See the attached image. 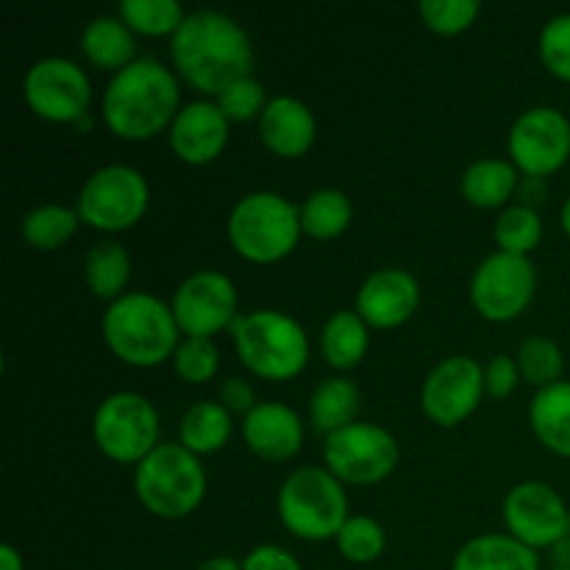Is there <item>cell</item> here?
Returning <instances> with one entry per match:
<instances>
[{
	"label": "cell",
	"mask_w": 570,
	"mask_h": 570,
	"mask_svg": "<svg viewBox=\"0 0 570 570\" xmlns=\"http://www.w3.org/2000/svg\"><path fill=\"white\" fill-rule=\"evenodd\" d=\"M173 67L189 87L220 95L237 78L250 76L254 45L248 31L232 14L195 9L170 37Z\"/></svg>",
	"instance_id": "cell-1"
},
{
	"label": "cell",
	"mask_w": 570,
	"mask_h": 570,
	"mask_svg": "<svg viewBox=\"0 0 570 570\" xmlns=\"http://www.w3.org/2000/svg\"><path fill=\"white\" fill-rule=\"evenodd\" d=\"M181 111L178 72L154 56H139L106 83L100 117L115 137L142 142L173 126Z\"/></svg>",
	"instance_id": "cell-2"
},
{
	"label": "cell",
	"mask_w": 570,
	"mask_h": 570,
	"mask_svg": "<svg viewBox=\"0 0 570 570\" xmlns=\"http://www.w3.org/2000/svg\"><path fill=\"white\" fill-rule=\"evenodd\" d=\"M178 323L173 306L154 293L134 289L111 301L100 317V334L111 354L134 367H156L173 360L178 348Z\"/></svg>",
	"instance_id": "cell-3"
},
{
	"label": "cell",
	"mask_w": 570,
	"mask_h": 570,
	"mask_svg": "<svg viewBox=\"0 0 570 570\" xmlns=\"http://www.w3.org/2000/svg\"><path fill=\"white\" fill-rule=\"evenodd\" d=\"M228 332L239 362L267 382H289L309 362V334L282 309L239 312Z\"/></svg>",
	"instance_id": "cell-4"
},
{
	"label": "cell",
	"mask_w": 570,
	"mask_h": 570,
	"mask_svg": "<svg viewBox=\"0 0 570 570\" xmlns=\"http://www.w3.org/2000/svg\"><path fill=\"white\" fill-rule=\"evenodd\" d=\"M226 232L243 259L271 265L293 254L304 228L301 209L293 200L273 189H254L232 206Z\"/></svg>",
	"instance_id": "cell-5"
},
{
	"label": "cell",
	"mask_w": 570,
	"mask_h": 570,
	"mask_svg": "<svg viewBox=\"0 0 570 570\" xmlns=\"http://www.w3.org/2000/svg\"><path fill=\"white\" fill-rule=\"evenodd\" d=\"M206 488L209 479L200 456L181 443H159L134 468V493L139 504L165 521L193 515L206 499Z\"/></svg>",
	"instance_id": "cell-6"
},
{
	"label": "cell",
	"mask_w": 570,
	"mask_h": 570,
	"mask_svg": "<svg viewBox=\"0 0 570 570\" xmlns=\"http://www.w3.org/2000/svg\"><path fill=\"white\" fill-rule=\"evenodd\" d=\"M282 527L298 540H334L348 521V495L326 465H301L278 488Z\"/></svg>",
	"instance_id": "cell-7"
},
{
	"label": "cell",
	"mask_w": 570,
	"mask_h": 570,
	"mask_svg": "<svg viewBox=\"0 0 570 570\" xmlns=\"http://www.w3.org/2000/svg\"><path fill=\"white\" fill-rule=\"evenodd\" d=\"M159 410L134 390L106 395L92 417V438L100 454L122 465H139L159 445Z\"/></svg>",
	"instance_id": "cell-8"
},
{
	"label": "cell",
	"mask_w": 570,
	"mask_h": 570,
	"mask_svg": "<svg viewBox=\"0 0 570 570\" xmlns=\"http://www.w3.org/2000/svg\"><path fill=\"white\" fill-rule=\"evenodd\" d=\"M150 204L148 178L131 165H104L81 184L76 212L81 223L115 234L137 226Z\"/></svg>",
	"instance_id": "cell-9"
},
{
	"label": "cell",
	"mask_w": 570,
	"mask_h": 570,
	"mask_svg": "<svg viewBox=\"0 0 570 570\" xmlns=\"http://www.w3.org/2000/svg\"><path fill=\"white\" fill-rule=\"evenodd\" d=\"M323 462L343 484L371 488L393 476L401 462V445L390 429L354 421L340 432L326 434Z\"/></svg>",
	"instance_id": "cell-10"
},
{
	"label": "cell",
	"mask_w": 570,
	"mask_h": 570,
	"mask_svg": "<svg viewBox=\"0 0 570 570\" xmlns=\"http://www.w3.org/2000/svg\"><path fill=\"white\" fill-rule=\"evenodd\" d=\"M471 304L484 321L507 323L521 317L538 293V267L529 256L493 250L471 276Z\"/></svg>",
	"instance_id": "cell-11"
},
{
	"label": "cell",
	"mask_w": 570,
	"mask_h": 570,
	"mask_svg": "<svg viewBox=\"0 0 570 570\" xmlns=\"http://www.w3.org/2000/svg\"><path fill=\"white\" fill-rule=\"evenodd\" d=\"M22 95L37 117L48 122H70L76 126L89 115L92 81L87 70L65 56H45L26 70Z\"/></svg>",
	"instance_id": "cell-12"
},
{
	"label": "cell",
	"mask_w": 570,
	"mask_h": 570,
	"mask_svg": "<svg viewBox=\"0 0 570 570\" xmlns=\"http://www.w3.org/2000/svg\"><path fill=\"white\" fill-rule=\"evenodd\" d=\"M510 161L523 176L546 178L570 159V120L557 106H529L515 117L507 137Z\"/></svg>",
	"instance_id": "cell-13"
},
{
	"label": "cell",
	"mask_w": 570,
	"mask_h": 570,
	"mask_svg": "<svg viewBox=\"0 0 570 570\" xmlns=\"http://www.w3.org/2000/svg\"><path fill=\"white\" fill-rule=\"evenodd\" d=\"M173 315L184 337H215L237 321V284L223 271H195L173 293Z\"/></svg>",
	"instance_id": "cell-14"
},
{
	"label": "cell",
	"mask_w": 570,
	"mask_h": 570,
	"mask_svg": "<svg viewBox=\"0 0 570 570\" xmlns=\"http://www.w3.org/2000/svg\"><path fill=\"white\" fill-rule=\"evenodd\" d=\"M488 395L484 365L473 356L454 354L429 371L421 387V406L429 421L443 429L460 426L473 415Z\"/></svg>",
	"instance_id": "cell-15"
},
{
	"label": "cell",
	"mask_w": 570,
	"mask_h": 570,
	"mask_svg": "<svg viewBox=\"0 0 570 570\" xmlns=\"http://www.w3.org/2000/svg\"><path fill=\"white\" fill-rule=\"evenodd\" d=\"M501 515H504L507 534L534 551L554 549L568 534L570 510L566 499L549 482H538V479L515 484L504 495Z\"/></svg>",
	"instance_id": "cell-16"
},
{
	"label": "cell",
	"mask_w": 570,
	"mask_h": 570,
	"mask_svg": "<svg viewBox=\"0 0 570 570\" xmlns=\"http://www.w3.org/2000/svg\"><path fill=\"white\" fill-rule=\"evenodd\" d=\"M421 298V282L404 267L390 265L362 282L354 309L371 328H399L415 315Z\"/></svg>",
	"instance_id": "cell-17"
},
{
	"label": "cell",
	"mask_w": 570,
	"mask_h": 570,
	"mask_svg": "<svg viewBox=\"0 0 570 570\" xmlns=\"http://www.w3.org/2000/svg\"><path fill=\"white\" fill-rule=\"evenodd\" d=\"M232 122L223 115L217 100L198 98L181 106L173 126L167 128L173 154L187 165H209L226 150Z\"/></svg>",
	"instance_id": "cell-18"
},
{
	"label": "cell",
	"mask_w": 570,
	"mask_h": 570,
	"mask_svg": "<svg viewBox=\"0 0 570 570\" xmlns=\"http://www.w3.org/2000/svg\"><path fill=\"white\" fill-rule=\"evenodd\" d=\"M243 440L267 462H287L304 445V421L282 401H259L243 417Z\"/></svg>",
	"instance_id": "cell-19"
},
{
	"label": "cell",
	"mask_w": 570,
	"mask_h": 570,
	"mask_svg": "<svg viewBox=\"0 0 570 570\" xmlns=\"http://www.w3.org/2000/svg\"><path fill=\"white\" fill-rule=\"evenodd\" d=\"M259 139L267 150L284 159H298L315 145V111L293 95H276L267 100L259 120Z\"/></svg>",
	"instance_id": "cell-20"
},
{
	"label": "cell",
	"mask_w": 570,
	"mask_h": 570,
	"mask_svg": "<svg viewBox=\"0 0 570 570\" xmlns=\"http://www.w3.org/2000/svg\"><path fill=\"white\" fill-rule=\"evenodd\" d=\"M451 570H540V557L512 534L490 532L462 543Z\"/></svg>",
	"instance_id": "cell-21"
},
{
	"label": "cell",
	"mask_w": 570,
	"mask_h": 570,
	"mask_svg": "<svg viewBox=\"0 0 570 570\" xmlns=\"http://www.w3.org/2000/svg\"><path fill=\"white\" fill-rule=\"evenodd\" d=\"M81 50L95 67L111 70V76L139 59L137 33L126 26L120 14L92 17L81 31Z\"/></svg>",
	"instance_id": "cell-22"
},
{
	"label": "cell",
	"mask_w": 570,
	"mask_h": 570,
	"mask_svg": "<svg viewBox=\"0 0 570 570\" xmlns=\"http://www.w3.org/2000/svg\"><path fill=\"white\" fill-rule=\"evenodd\" d=\"M518 184H521V170L510 159L484 156L465 167L460 178V193L468 204L479 209H504L518 193Z\"/></svg>",
	"instance_id": "cell-23"
},
{
	"label": "cell",
	"mask_w": 570,
	"mask_h": 570,
	"mask_svg": "<svg viewBox=\"0 0 570 570\" xmlns=\"http://www.w3.org/2000/svg\"><path fill=\"white\" fill-rule=\"evenodd\" d=\"M529 426L551 454L570 460V382L538 390L529 404Z\"/></svg>",
	"instance_id": "cell-24"
},
{
	"label": "cell",
	"mask_w": 570,
	"mask_h": 570,
	"mask_svg": "<svg viewBox=\"0 0 570 570\" xmlns=\"http://www.w3.org/2000/svg\"><path fill=\"white\" fill-rule=\"evenodd\" d=\"M371 348V326L356 309H337L321 328V354L334 371H351Z\"/></svg>",
	"instance_id": "cell-25"
},
{
	"label": "cell",
	"mask_w": 570,
	"mask_h": 570,
	"mask_svg": "<svg viewBox=\"0 0 570 570\" xmlns=\"http://www.w3.org/2000/svg\"><path fill=\"white\" fill-rule=\"evenodd\" d=\"M234 432V417L220 401H195L178 423V443L195 456H209L226 449Z\"/></svg>",
	"instance_id": "cell-26"
},
{
	"label": "cell",
	"mask_w": 570,
	"mask_h": 570,
	"mask_svg": "<svg viewBox=\"0 0 570 570\" xmlns=\"http://www.w3.org/2000/svg\"><path fill=\"white\" fill-rule=\"evenodd\" d=\"M131 267V254H128L126 245L115 243V239H100L83 256V278H87V287L98 298L109 301V304L128 293Z\"/></svg>",
	"instance_id": "cell-27"
},
{
	"label": "cell",
	"mask_w": 570,
	"mask_h": 570,
	"mask_svg": "<svg viewBox=\"0 0 570 570\" xmlns=\"http://www.w3.org/2000/svg\"><path fill=\"white\" fill-rule=\"evenodd\" d=\"M360 387L345 376H328L312 390L309 417L317 432L332 434L356 421L360 412Z\"/></svg>",
	"instance_id": "cell-28"
},
{
	"label": "cell",
	"mask_w": 570,
	"mask_h": 570,
	"mask_svg": "<svg viewBox=\"0 0 570 570\" xmlns=\"http://www.w3.org/2000/svg\"><path fill=\"white\" fill-rule=\"evenodd\" d=\"M301 209V228L312 239H334L354 220V204L337 187L312 189Z\"/></svg>",
	"instance_id": "cell-29"
},
{
	"label": "cell",
	"mask_w": 570,
	"mask_h": 570,
	"mask_svg": "<svg viewBox=\"0 0 570 570\" xmlns=\"http://www.w3.org/2000/svg\"><path fill=\"white\" fill-rule=\"evenodd\" d=\"M81 217L72 206L65 204H42L33 206L20 223V234L31 248L37 250H56L76 237Z\"/></svg>",
	"instance_id": "cell-30"
},
{
	"label": "cell",
	"mask_w": 570,
	"mask_h": 570,
	"mask_svg": "<svg viewBox=\"0 0 570 570\" xmlns=\"http://www.w3.org/2000/svg\"><path fill=\"white\" fill-rule=\"evenodd\" d=\"M518 367H521V379L532 387L546 390L551 384L562 382L566 373V354L557 345V340L546 337V334H529L521 345H518Z\"/></svg>",
	"instance_id": "cell-31"
},
{
	"label": "cell",
	"mask_w": 570,
	"mask_h": 570,
	"mask_svg": "<svg viewBox=\"0 0 570 570\" xmlns=\"http://www.w3.org/2000/svg\"><path fill=\"white\" fill-rule=\"evenodd\" d=\"M493 237L499 250L507 254L529 256L543 239V217L538 209L523 204H510L501 209V215L495 217Z\"/></svg>",
	"instance_id": "cell-32"
},
{
	"label": "cell",
	"mask_w": 570,
	"mask_h": 570,
	"mask_svg": "<svg viewBox=\"0 0 570 570\" xmlns=\"http://www.w3.org/2000/svg\"><path fill=\"white\" fill-rule=\"evenodd\" d=\"M117 14L126 20V26L134 33H145V37L170 33L173 37L184 22V17H187V11L181 9L178 0H122Z\"/></svg>",
	"instance_id": "cell-33"
},
{
	"label": "cell",
	"mask_w": 570,
	"mask_h": 570,
	"mask_svg": "<svg viewBox=\"0 0 570 570\" xmlns=\"http://www.w3.org/2000/svg\"><path fill=\"white\" fill-rule=\"evenodd\" d=\"M334 540H337L340 554L354 566H371L387 549V532L371 515H348Z\"/></svg>",
	"instance_id": "cell-34"
},
{
	"label": "cell",
	"mask_w": 570,
	"mask_h": 570,
	"mask_svg": "<svg viewBox=\"0 0 570 570\" xmlns=\"http://www.w3.org/2000/svg\"><path fill=\"white\" fill-rule=\"evenodd\" d=\"M178 379L189 384H206L220 371V351L212 337H184L173 354Z\"/></svg>",
	"instance_id": "cell-35"
},
{
	"label": "cell",
	"mask_w": 570,
	"mask_h": 570,
	"mask_svg": "<svg viewBox=\"0 0 570 570\" xmlns=\"http://www.w3.org/2000/svg\"><path fill=\"white\" fill-rule=\"evenodd\" d=\"M215 100L217 106H220L223 115L228 117V122H245V120H259L271 98H267L265 92V83L250 72V76H243L237 78V81L228 83Z\"/></svg>",
	"instance_id": "cell-36"
},
{
	"label": "cell",
	"mask_w": 570,
	"mask_h": 570,
	"mask_svg": "<svg viewBox=\"0 0 570 570\" xmlns=\"http://www.w3.org/2000/svg\"><path fill=\"white\" fill-rule=\"evenodd\" d=\"M479 11H482L479 0H421L417 3V14L423 17V22L443 37L468 31L476 22Z\"/></svg>",
	"instance_id": "cell-37"
},
{
	"label": "cell",
	"mask_w": 570,
	"mask_h": 570,
	"mask_svg": "<svg viewBox=\"0 0 570 570\" xmlns=\"http://www.w3.org/2000/svg\"><path fill=\"white\" fill-rule=\"evenodd\" d=\"M538 48L546 70L570 83V11L554 14L540 28Z\"/></svg>",
	"instance_id": "cell-38"
},
{
	"label": "cell",
	"mask_w": 570,
	"mask_h": 570,
	"mask_svg": "<svg viewBox=\"0 0 570 570\" xmlns=\"http://www.w3.org/2000/svg\"><path fill=\"white\" fill-rule=\"evenodd\" d=\"M521 384V367L518 360L510 354H495L493 360L484 365V390L493 401L510 399Z\"/></svg>",
	"instance_id": "cell-39"
},
{
	"label": "cell",
	"mask_w": 570,
	"mask_h": 570,
	"mask_svg": "<svg viewBox=\"0 0 570 570\" xmlns=\"http://www.w3.org/2000/svg\"><path fill=\"white\" fill-rule=\"evenodd\" d=\"M243 570H304L298 557L276 543H262L250 549L243 560Z\"/></svg>",
	"instance_id": "cell-40"
},
{
	"label": "cell",
	"mask_w": 570,
	"mask_h": 570,
	"mask_svg": "<svg viewBox=\"0 0 570 570\" xmlns=\"http://www.w3.org/2000/svg\"><path fill=\"white\" fill-rule=\"evenodd\" d=\"M220 404L226 406L232 415H234V412H239V415L245 417L256 406L254 387H250V384L245 382V379H239V376L226 379V382L220 384Z\"/></svg>",
	"instance_id": "cell-41"
},
{
	"label": "cell",
	"mask_w": 570,
	"mask_h": 570,
	"mask_svg": "<svg viewBox=\"0 0 570 570\" xmlns=\"http://www.w3.org/2000/svg\"><path fill=\"white\" fill-rule=\"evenodd\" d=\"M546 193H549V189H546V178L523 176L521 184H518V204L538 209L546 200Z\"/></svg>",
	"instance_id": "cell-42"
},
{
	"label": "cell",
	"mask_w": 570,
	"mask_h": 570,
	"mask_svg": "<svg viewBox=\"0 0 570 570\" xmlns=\"http://www.w3.org/2000/svg\"><path fill=\"white\" fill-rule=\"evenodd\" d=\"M0 570H26V560L11 543L0 546Z\"/></svg>",
	"instance_id": "cell-43"
},
{
	"label": "cell",
	"mask_w": 570,
	"mask_h": 570,
	"mask_svg": "<svg viewBox=\"0 0 570 570\" xmlns=\"http://www.w3.org/2000/svg\"><path fill=\"white\" fill-rule=\"evenodd\" d=\"M195 570H243V562L234 560V557L217 554V557H209V560L200 562Z\"/></svg>",
	"instance_id": "cell-44"
},
{
	"label": "cell",
	"mask_w": 570,
	"mask_h": 570,
	"mask_svg": "<svg viewBox=\"0 0 570 570\" xmlns=\"http://www.w3.org/2000/svg\"><path fill=\"white\" fill-rule=\"evenodd\" d=\"M560 223H562V232H566L570 237V195H568L566 204H562V209H560Z\"/></svg>",
	"instance_id": "cell-45"
},
{
	"label": "cell",
	"mask_w": 570,
	"mask_h": 570,
	"mask_svg": "<svg viewBox=\"0 0 570 570\" xmlns=\"http://www.w3.org/2000/svg\"><path fill=\"white\" fill-rule=\"evenodd\" d=\"M566 538L570 540V518H568V534H566Z\"/></svg>",
	"instance_id": "cell-46"
},
{
	"label": "cell",
	"mask_w": 570,
	"mask_h": 570,
	"mask_svg": "<svg viewBox=\"0 0 570 570\" xmlns=\"http://www.w3.org/2000/svg\"><path fill=\"white\" fill-rule=\"evenodd\" d=\"M551 570H570V568H551Z\"/></svg>",
	"instance_id": "cell-47"
}]
</instances>
